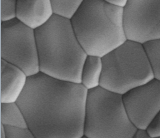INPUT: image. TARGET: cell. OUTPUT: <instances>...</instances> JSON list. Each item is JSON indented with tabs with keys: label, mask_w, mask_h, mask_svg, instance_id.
<instances>
[{
	"label": "cell",
	"mask_w": 160,
	"mask_h": 138,
	"mask_svg": "<svg viewBox=\"0 0 160 138\" xmlns=\"http://www.w3.org/2000/svg\"><path fill=\"white\" fill-rule=\"evenodd\" d=\"M88 90L39 72L28 77L17 103L35 138H81Z\"/></svg>",
	"instance_id": "obj_1"
},
{
	"label": "cell",
	"mask_w": 160,
	"mask_h": 138,
	"mask_svg": "<svg viewBox=\"0 0 160 138\" xmlns=\"http://www.w3.org/2000/svg\"><path fill=\"white\" fill-rule=\"evenodd\" d=\"M35 32L40 72L81 83L88 55L76 37L71 20L54 15Z\"/></svg>",
	"instance_id": "obj_2"
},
{
	"label": "cell",
	"mask_w": 160,
	"mask_h": 138,
	"mask_svg": "<svg viewBox=\"0 0 160 138\" xmlns=\"http://www.w3.org/2000/svg\"><path fill=\"white\" fill-rule=\"evenodd\" d=\"M71 22L88 55L102 58L127 40L124 28L123 8L104 0H84Z\"/></svg>",
	"instance_id": "obj_3"
},
{
	"label": "cell",
	"mask_w": 160,
	"mask_h": 138,
	"mask_svg": "<svg viewBox=\"0 0 160 138\" xmlns=\"http://www.w3.org/2000/svg\"><path fill=\"white\" fill-rule=\"evenodd\" d=\"M137 129L128 115L123 95L100 86L88 90L84 136L133 138Z\"/></svg>",
	"instance_id": "obj_4"
},
{
	"label": "cell",
	"mask_w": 160,
	"mask_h": 138,
	"mask_svg": "<svg viewBox=\"0 0 160 138\" xmlns=\"http://www.w3.org/2000/svg\"><path fill=\"white\" fill-rule=\"evenodd\" d=\"M100 86L123 95L154 78L142 44L127 40L102 57Z\"/></svg>",
	"instance_id": "obj_5"
},
{
	"label": "cell",
	"mask_w": 160,
	"mask_h": 138,
	"mask_svg": "<svg viewBox=\"0 0 160 138\" xmlns=\"http://www.w3.org/2000/svg\"><path fill=\"white\" fill-rule=\"evenodd\" d=\"M1 59L22 69L28 77L40 72L34 29L15 19L1 22Z\"/></svg>",
	"instance_id": "obj_6"
},
{
	"label": "cell",
	"mask_w": 160,
	"mask_h": 138,
	"mask_svg": "<svg viewBox=\"0 0 160 138\" xmlns=\"http://www.w3.org/2000/svg\"><path fill=\"white\" fill-rule=\"evenodd\" d=\"M123 24L128 40L143 44L160 38V0H128Z\"/></svg>",
	"instance_id": "obj_7"
},
{
	"label": "cell",
	"mask_w": 160,
	"mask_h": 138,
	"mask_svg": "<svg viewBox=\"0 0 160 138\" xmlns=\"http://www.w3.org/2000/svg\"><path fill=\"white\" fill-rule=\"evenodd\" d=\"M129 118L137 128L148 129L160 111V81L153 78L123 95Z\"/></svg>",
	"instance_id": "obj_8"
},
{
	"label": "cell",
	"mask_w": 160,
	"mask_h": 138,
	"mask_svg": "<svg viewBox=\"0 0 160 138\" xmlns=\"http://www.w3.org/2000/svg\"><path fill=\"white\" fill-rule=\"evenodd\" d=\"M28 76L16 66L1 60V102H17L24 91Z\"/></svg>",
	"instance_id": "obj_9"
},
{
	"label": "cell",
	"mask_w": 160,
	"mask_h": 138,
	"mask_svg": "<svg viewBox=\"0 0 160 138\" xmlns=\"http://www.w3.org/2000/svg\"><path fill=\"white\" fill-rule=\"evenodd\" d=\"M53 15L50 0H17L16 19L34 30Z\"/></svg>",
	"instance_id": "obj_10"
},
{
	"label": "cell",
	"mask_w": 160,
	"mask_h": 138,
	"mask_svg": "<svg viewBox=\"0 0 160 138\" xmlns=\"http://www.w3.org/2000/svg\"><path fill=\"white\" fill-rule=\"evenodd\" d=\"M102 68V57L88 55L82 67L81 84L88 90L99 86Z\"/></svg>",
	"instance_id": "obj_11"
},
{
	"label": "cell",
	"mask_w": 160,
	"mask_h": 138,
	"mask_svg": "<svg viewBox=\"0 0 160 138\" xmlns=\"http://www.w3.org/2000/svg\"><path fill=\"white\" fill-rule=\"evenodd\" d=\"M1 123L4 126L28 127L24 113L17 102L1 104Z\"/></svg>",
	"instance_id": "obj_12"
},
{
	"label": "cell",
	"mask_w": 160,
	"mask_h": 138,
	"mask_svg": "<svg viewBox=\"0 0 160 138\" xmlns=\"http://www.w3.org/2000/svg\"><path fill=\"white\" fill-rule=\"evenodd\" d=\"M53 14L71 20L84 0H50Z\"/></svg>",
	"instance_id": "obj_13"
},
{
	"label": "cell",
	"mask_w": 160,
	"mask_h": 138,
	"mask_svg": "<svg viewBox=\"0 0 160 138\" xmlns=\"http://www.w3.org/2000/svg\"><path fill=\"white\" fill-rule=\"evenodd\" d=\"M151 65L154 78L160 81V38L142 44Z\"/></svg>",
	"instance_id": "obj_14"
},
{
	"label": "cell",
	"mask_w": 160,
	"mask_h": 138,
	"mask_svg": "<svg viewBox=\"0 0 160 138\" xmlns=\"http://www.w3.org/2000/svg\"><path fill=\"white\" fill-rule=\"evenodd\" d=\"M17 0H1V20L8 22L16 19Z\"/></svg>",
	"instance_id": "obj_15"
},
{
	"label": "cell",
	"mask_w": 160,
	"mask_h": 138,
	"mask_svg": "<svg viewBox=\"0 0 160 138\" xmlns=\"http://www.w3.org/2000/svg\"><path fill=\"white\" fill-rule=\"evenodd\" d=\"M4 127L6 138H35L29 127L10 126H4Z\"/></svg>",
	"instance_id": "obj_16"
},
{
	"label": "cell",
	"mask_w": 160,
	"mask_h": 138,
	"mask_svg": "<svg viewBox=\"0 0 160 138\" xmlns=\"http://www.w3.org/2000/svg\"><path fill=\"white\" fill-rule=\"evenodd\" d=\"M147 130L151 138H160V111Z\"/></svg>",
	"instance_id": "obj_17"
},
{
	"label": "cell",
	"mask_w": 160,
	"mask_h": 138,
	"mask_svg": "<svg viewBox=\"0 0 160 138\" xmlns=\"http://www.w3.org/2000/svg\"><path fill=\"white\" fill-rule=\"evenodd\" d=\"M133 138H151L147 129L137 128Z\"/></svg>",
	"instance_id": "obj_18"
},
{
	"label": "cell",
	"mask_w": 160,
	"mask_h": 138,
	"mask_svg": "<svg viewBox=\"0 0 160 138\" xmlns=\"http://www.w3.org/2000/svg\"><path fill=\"white\" fill-rule=\"evenodd\" d=\"M105 2L108 3L115 6L117 7H126L127 4L128 0H104Z\"/></svg>",
	"instance_id": "obj_19"
},
{
	"label": "cell",
	"mask_w": 160,
	"mask_h": 138,
	"mask_svg": "<svg viewBox=\"0 0 160 138\" xmlns=\"http://www.w3.org/2000/svg\"><path fill=\"white\" fill-rule=\"evenodd\" d=\"M1 138H6V130L3 124L1 123Z\"/></svg>",
	"instance_id": "obj_20"
}]
</instances>
